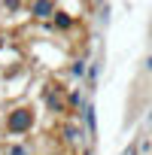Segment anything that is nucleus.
Returning a JSON list of instances; mask_svg holds the SVG:
<instances>
[{"mask_svg": "<svg viewBox=\"0 0 152 155\" xmlns=\"http://www.w3.org/2000/svg\"><path fill=\"white\" fill-rule=\"evenodd\" d=\"M37 128V113L31 104H15L3 113V134L6 137H28Z\"/></svg>", "mask_w": 152, "mask_h": 155, "instance_id": "nucleus-1", "label": "nucleus"}, {"mask_svg": "<svg viewBox=\"0 0 152 155\" xmlns=\"http://www.w3.org/2000/svg\"><path fill=\"white\" fill-rule=\"evenodd\" d=\"M64 94H67V88L58 85V82H46V88L40 91L43 107H46L52 116H64V113H67V101H64Z\"/></svg>", "mask_w": 152, "mask_h": 155, "instance_id": "nucleus-2", "label": "nucleus"}, {"mask_svg": "<svg viewBox=\"0 0 152 155\" xmlns=\"http://www.w3.org/2000/svg\"><path fill=\"white\" fill-rule=\"evenodd\" d=\"M28 12L34 21H52V15L58 12V0H31Z\"/></svg>", "mask_w": 152, "mask_h": 155, "instance_id": "nucleus-3", "label": "nucleus"}, {"mask_svg": "<svg viewBox=\"0 0 152 155\" xmlns=\"http://www.w3.org/2000/svg\"><path fill=\"white\" fill-rule=\"evenodd\" d=\"M52 31H58V34H70L73 28H76V15H70V12H64V9H58L55 15H52Z\"/></svg>", "mask_w": 152, "mask_h": 155, "instance_id": "nucleus-4", "label": "nucleus"}, {"mask_svg": "<svg viewBox=\"0 0 152 155\" xmlns=\"http://www.w3.org/2000/svg\"><path fill=\"white\" fill-rule=\"evenodd\" d=\"M79 122L85 125L88 137H94V134H97V116H94V104H91V101H85V104H82V110H79Z\"/></svg>", "mask_w": 152, "mask_h": 155, "instance_id": "nucleus-5", "label": "nucleus"}, {"mask_svg": "<svg viewBox=\"0 0 152 155\" xmlns=\"http://www.w3.org/2000/svg\"><path fill=\"white\" fill-rule=\"evenodd\" d=\"M64 101H67V110H82V104H85V97H82V88H67Z\"/></svg>", "mask_w": 152, "mask_h": 155, "instance_id": "nucleus-6", "label": "nucleus"}, {"mask_svg": "<svg viewBox=\"0 0 152 155\" xmlns=\"http://www.w3.org/2000/svg\"><path fill=\"white\" fill-rule=\"evenodd\" d=\"M67 73L76 76V79H85V73H88V61H85V58H73L70 67H67Z\"/></svg>", "mask_w": 152, "mask_h": 155, "instance_id": "nucleus-7", "label": "nucleus"}, {"mask_svg": "<svg viewBox=\"0 0 152 155\" xmlns=\"http://www.w3.org/2000/svg\"><path fill=\"white\" fill-rule=\"evenodd\" d=\"M61 137H64V143H79L82 131H79V125H70V122H64V125H61Z\"/></svg>", "mask_w": 152, "mask_h": 155, "instance_id": "nucleus-8", "label": "nucleus"}, {"mask_svg": "<svg viewBox=\"0 0 152 155\" xmlns=\"http://www.w3.org/2000/svg\"><path fill=\"white\" fill-rule=\"evenodd\" d=\"M97 76H101V61H88V73H85V88L88 91H94Z\"/></svg>", "mask_w": 152, "mask_h": 155, "instance_id": "nucleus-9", "label": "nucleus"}, {"mask_svg": "<svg viewBox=\"0 0 152 155\" xmlns=\"http://www.w3.org/2000/svg\"><path fill=\"white\" fill-rule=\"evenodd\" d=\"M3 155H34V152H31V146H28V143H21V140H15V143H6V149H3Z\"/></svg>", "mask_w": 152, "mask_h": 155, "instance_id": "nucleus-10", "label": "nucleus"}, {"mask_svg": "<svg viewBox=\"0 0 152 155\" xmlns=\"http://www.w3.org/2000/svg\"><path fill=\"white\" fill-rule=\"evenodd\" d=\"M0 9H3V12H6V15H9V12H12V15H15V12H18V9H21V0H3V3H0Z\"/></svg>", "mask_w": 152, "mask_h": 155, "instance_id": "nucleus-11", "label": "nucleus"}, {"mask_svg": "<svg viewBox=\"0 0 152 155\" xmlns=\"http://www.w3.org/2000/svg\"><path fill=\"white\" fill-rule=\"evenodd\" d=\"M143 70H146V73H152V55L146 58V67H143Z\"/></svg>", "mask_w": 152, "mask_h": 155, "instance_id": "nucleus-12", "label": "nucleus"}, {"mask_svg": "<svg viewBox=\"0 0 152 155\" xmlns=\"http://www.w3.org/2000/svg\"><path fill=\"white\" fill-rule=\"evenodd\" d=\"M82 155H91V149H85V152H82Z\"/></svg>", "mask_w": 152, "mask_h": 155, "instance_id": "nucleus-13", "label": "nucleus"}, {"mask_svg": "<svg viewBox=\"0 0 152 155\" xmlns=\"http://www.w3.org/2000/svg\"><path fill=\"white\" fill-rule=\"evenodd\" d=\"M94 3H104V0H94Z\"/></svg>", "mask_w": 152, "mask_h": 155, "instance_id": "nucleus-14", "label": "nucleus"}, {"mask_svg": "<svg viewBox=\"0 0 152 155\" xmlns=\"http://www.w3.org/2000/svg\"><path fill=\"white\" fill-rule=\"evenodd\" d=\"M85 3H88V0H85Z\"/></svg>", "mask_w": 152, "mask_h": 155, "instance_id": "nucleus-15", "label": "nucleus"}]
</instances>
